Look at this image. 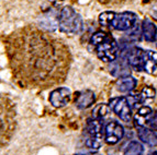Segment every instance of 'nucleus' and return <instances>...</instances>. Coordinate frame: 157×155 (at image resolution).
Here are the masks:
<instances>
[{
  "label": "nucleus",
  "mask_w": 157,
  "mask_h": 155,
  "mask_svg": "<svg viewBox=\"0 0 157 155\" xmlns=\"http://www.w3.org/2000/svg\"><path fill=\"white\" fill-rule=\"evenodd\" d=\"M5 54L12 80L20 88L46 90L65 80L71 63L67 47L34 24L5 37Z\"/></svg>",
  "instance_id": "f257e3e1"
},
{
  "label": "nucleus",
  "mask_w": 157,
  "mask_h": 155,
  "mask_svg": "<svg viewBox=\"0 0 157 155\" xmlns=\"http://www.w3.org/2000/svg\"><path fill=\"white\" fill-rule=\"evenodd\" d=\"M17 129V108L14 102L0 94V149L7 146Z\"/></svg>",
  "instance_id": "f03ea898"
},
{
  "label": "nucleus",
  "mask_w": 157,
  "mask_h": 155,
  "mask_svg": "<svg viewBox=\"0 0 157 155\" xmlns=\"http://www.w3.org/2000/svg\"><path fill=\"white\" fill-rule=\"evenodd\" d=\"M58 26L62 32L66 34H78L82 31V19L71 7H64L60 9L57 16Z\"/></svg>",
  "instance_id": "7ed1b4c3"
},
{
  "label": "nucleus",
  "mask_w": 157,
  "mask_h": 155,
  "mask_svg": "<svg viewBox=\"0 0 157 155\" xmlns=\"http://www.w3.org/2000/svg\"><path fill=\"white\" fill-rule=\"evenodd\" d=\"M94 49H96V54H97L98 58L100 60L105 62H113L119 55V47L117 41L111 37L110 35H108L102 39L100 43L97 45H94Z\"/></svg>",
  "instance_id": "20e7f679"
},
{
  "label": "nucleus",
  "mask_w": 157,
  "mask_h": 155,
  "mask_svg": "<svg viewBox=\"0 0 157 155\" xmlns=\"http://www.w3.org/2000/svg\"><path fill=\"white\" fill-rule=\"evenodd\" d=\"M110 108L117 116L125 122H130L132 118V107L126 97H115L110 101Z\"/></svg>",
  "instance_id": "39448f33"
},
{
  "label": "nucleus",
  "mask_w": 157,
  "mask_h": 155,
  "mask_svg": "<svg viewBox=\"0 0 157 155\" xmlns=\"http://www.w3.org/2000/svg\"><path fill=\"white\" fill-rule=\"evenodd\" d=\"M137 21V16L133 12H122L115 13L111 26L117 31H128L134 27Z\"/></svg>",
  "instance_id": "423d86ee"
},
{
  "label": "nucleus",
  "mask_w": 157,
  "mask_h": 155,
  "mask_svg": "<svg viewBox=\"0 0 157 155\" xmlns=\"http://www.w3.org/2000/svg\"><path fill=\"white\" fill-rule=\"evenodd\" d=\"M124 135V128L120 122L112 120L105 128V139L108 144H117Z\"/></svg>",
  "instance_id": "0eeeda50"
},
{
  "label": "nucleus",
  "mask_w": 157,
  "mask_h": 155,
  "mask_svg": "<svg viewBox=\"0 0 157 155\" xmlns=\"http://www.w3.org/2000/svg\"><path fill=\"white\" fill-rule=\"evenodd\" d=\"M71 98V92L67 88H58L52 91L48 96V101L55 108H62L66 106Z\"/></svg>",
  "instance_id": "6e6552de"
},
{
  "label": "nucleus",
  "mask_w": 157,
  "mask_h": 155,
  "mask_svg": "<svg viewBox=\"0 0 157 155\" xmlns=\"http://www.w3.org/2000/svg\"><path fill=\"white\" fill-rule=\"evenodd\" d=\"M110 73L114 78H120V79H125L131 74V66L128 62L126 57H120L118 59L111 62L110 65Z\"/></svg>",
  "instance_id": "1a4fd4ad"
},
{
  "label": "nucleus",
  "mask_w": 157,
  "mask_h": 155,
  "mask_svg": "<svg viewBox=\"0 0 157 155\" xmlns=\"http://www.w3.org/2000/svg\"><path fill=\"white\" fill-rule=\"evenodd\" d=\"M144 55L145 52L143 49L137 48V47H133V48L128 49V52H126V59L128 62L130 63L132 68L135 70H142L143 69V60H144Z\"/></svg>",
  "instance_id": "9d476101"
},
{
  "label": "nucleus",
  "mask_w": 157,
  "mask_h": 155,
  "mask_svg": "<svg viewBox=\"0 0 157 155\" xmlns=\"http://www.w3.org/2000/svg\"><path fill=\"white\" fill-rule=\"evenodd\" d=\"M96 101V96L92 91L86 90L78 93L76 99H75V105L79 109H86L88 107L92 106Z\"/></svg>",
  "instance_id": "9b49d317"
},
{
  "label": "nucleus",
  "mask_w": 157,
  "mask_h": 155,
  "mask_svg": "<svg viewBox=\"0 0 157 155\" xmlns=\"http://www.w3.org/2000/svg\"><path fill=\"white\" fill-rule=\"evenodd\" d=\"M153 115V109L148 106H142L136 110L134 115V121L137 127H145L151 121Z\"/></svg>",
  "instance_id": "f8f14e48"
},
{
  "label": "nucleus",
  "mask_w": 157,
  "mask_h": 155,
  "mask_svg": "<svg viewBox=\"0 0 157 155\" xmlns=\"http://www.w3.org/2000/svg\"><path fill=\"white\" fill-rule=\"evenodd\" d=\"M137 135L140 140L149 146H156L157 145V135L152 129H148L146 127H139L137 128Z\"/></svg>",
  "instance_id": "ddd939ff"
},
{
  "label": "nucleus",
  "mask_w": 157,
  "mask_h": 155,
  "mask_svg": "<svg viewBox=\"0 0 157 155\" xmlns=\"http://www.w3.org/2000/svg\"><path fill=\"white\" fill-rule=\"evenodd\" d=\"M142 35L144 37V39L149 43L156 41L157 37V27L152 21L148 19H145L142 22Z\"/></svg>",
  "instance_id": "4468645a"
},
{
  "label": "nucleus",
  "mask_w": 157,
  "mask_h": 155,
  "mask_svg": "<svg viewBox=\"0 0 157 155\" xmlns=\"http://www.w3.org/2000/svg\"><path fill=\"white\" fill-rule=\"evenodd\" d=\"M157 69V52L153 50L145 52L144 60H143V70L152 74Z\"/></svg>",
  "instance_id": "2eb2a0df"
},
{
  "label": "nucleus",
  "mask_w": 157,
  "mask_h": 155,
  "mask_svg": "<svg viewBox=\"0 0 157 155\" xmlns=\"http://www.w3.org/2000/svg\"><path fill=\"white\" fill-rule=\"evenodd\" d=\"M87 130L90 138H98L102 139V132H103V124L101 120L96 118L88 119L87 122Z\"/></svg>",
  "instance_id": "dca6fc26"
},
{
  "label": "nucleus",
  "mask_w": 157,
  "mask_h": 155,
  "mask_svg": "<svg viewBox=\"0 0 157 155\" xmlns=\"http://www.w3.org/2000/svg\"><path fill=\"white\" fill-rule=\"evenodd\" d=\"M137 81L135 78L128 77L125 79H121V81L118 83V90L122 93H130L132 90L136 88Z\"/></svg>",
  "instance_id": "f3484780"
},
{
  "label": "nucleus",
  "mask_w": 157,
  "mask_h": 155,
  "mask_svg": "<svg viewBox=\"0 0 157 155\" xmlns=\"http://www.w3.org/2000/svg\"><path fill=\"white\" fill-rule=\"evenodd\" d=\"M110 106L107 105V104H99L97 106L94 107V110H92V118L99 119V120H102L103 118L109 115L110 113Z\"/></svg>",
  "instance_id": "a211bd4d"
},
{
  "label": "nucleus",
  "mask_w": 157,
  "mask_h": 155,
  "mask_svg": "<svg viewBox=\"0 0 157 155\" xmlns=\"http://www.w3.org/2000/svg\"><path fill=\"white\" fill-rule=\"evenodd\" d=\"M143 151H144V149H143V145L141 143L137 141H132L126 146L123 155H142Z\"/></svg>",
  "instance_id": "6ab92c4d"
},
{
  "label": "nucleus",
  "mask_w": 157,
  "mask_h": 155,
  "mask_svg": "<svg viewBox=\"0 0 157 155\" xmlns=\"http://www.w3.org/2000/svg\"><path fill=\"white\" fill-rule=\"evenodd\" d=\"M115 16V12H112V11H105V12H102L99 16V23L103 26H109L112 23L113 19Z\"/></svg>",
  "instance_id": "aec40b11"
},
{
  "label": "nucleus",
  "mask_w": 157,
  "mask_h": 155,
  "mask_svg": "<svg viewBox=\"0 0 157 155\" xmlns=\"http://www.w3.org/2000/svg\"><path fill=\"white\" fill-rule=\"evenodd\" d=\"M155 90L151 86H146V88H143L141 93V97H142V102H147V101H152L153 98L155 97Z\"/></svg>",
  "instance_id": "412c9836"
},
{
  "label": "nucleus",
  "mask_w": 157,
  "mask_h": 155,
  "mask_svg": "<svg viewBox=\"0 0 157 155\" xmlns=\"http://www.w3.org/2000/svg\"><path fill=\"white\" fill-rule=\"evenodd\" d=\"M86 145L91 150H99L102 145V140L98 139V138H88L86 140Z\"/></svg>",
  "instance_id": "4be33fe9"
},
{
  "label": "nucleus",
  "mask_w": 157,
  "mask_h": 155,
  "mask_svg": "<svg viewBox=\"0 0 157 155\" xmlns=\"http://www.w3.org/2000/svg\"><path fill=\"white\" fill-rule=\"evenodd\" d=\"M142 36V27H140L139 24H135L134 27L131 29V33L128 34V37L131 39H133L134 41H140Z\"/></svg>",
  "instance_id": "5701e85b"
},
{
  "label": "nucleus",
  "mask_w": 157,
  "mask_h": 155,
  "mask_svg": "<svg viewBox=\"0 0 157 155\" xmlns=\"http://www.w3.org/2000/svg\"><path fill=\"white\" fill-rule=\"evenodd\" d=\"M128 101L131 105V107L135 106V104H140V103H143L142 102V97H141V94H130L128 96Z\"/></svg>",
  "instance_id": "b1692460"
},
{
  "label": "nucleus",
  "mask_w": 157,
  "mask_h": 155,
  "mask_svg": "<svg viewBox=\"0 0 157 155\" xmlns=\"http://www.w3.org/2000/svg\"><path fill=\"white\" fill-rule=\"evenodd\" d=\"M148 126L152 130H157V113L155 115H153L151 121L148 122Z\"/></svg>",
  "instance_id": "393cba45"
},
{
  "label": "nucleus",
  "mask_w": 157,
  "mask_h": 155,
  "mask_svg": "<svg viewBox=\"0 0 157 155\" xmlns=\"http://www.w3.org/2000/svg\"><path fill=\"white\" fill-rule=\"evenodd\" d=\"M50 2L54 3V5H57V3H60V2H63L64 0H48Z\"/></svg>",
  "instance_id": "a878e982"
},
{
  "label": "nucleus",
  "mask_w": 157,
  "mask_h": 155,
  "mask_svg": "<svg viewBox=\"0 0 157 155\" xmlns=\"http://www.w3.org/2000/svg\"><path fill=\"white\" fill-rule=\"evenodd\" d=\"M147 155H157V152L156 151H154V152H151V153H148Z\"/></svg>",
  "instance_id": "bb28decb"
},
{
  "label": "nucleus",
  "mask_w": 157,
  "mask_h": 155,
  "mask_svg": "<svg viewBox=\"0 0 157 155\" xmlns=\"http://www.w3.org/2000/svg\"><path fill=\"white\" fill-rule=\"evenodd\" d=\"M100 1H109V0H100Z\"/></svg>",
  "instance_id": "cd10ccee"
},
{
  "label": "nucleus",
  "mask_w": 157,
  "mask_h": 155,
  "mask_svg": "<svg viewBox=\"0 0 157 155\" xmlns=\"http://www.w3.org/2000/svg\"><path fill=\"white\" fill-rule=\"evenodd\" d=\"M76 155H82V154H76Z\"/></svg>",
  "instance_id": "c85d7f7f"
}]
</instances>
